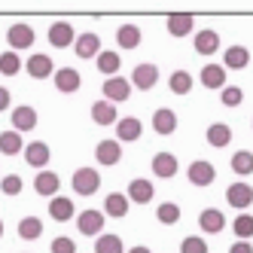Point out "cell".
I'll use <instances>...</instances> for the list:
<instances>
[{
  "mask_svg": "<svg viewBox=\"0 0 253 253\" xmlns=\"http://www.w3.org/2000/svg\"><path fill=\"white\" fill-rule=\"evenodd\" d=\"M104 223H107V216L95 208H88L77 216V229L85 235V238H98V235H104Z\"/></svg>",
  "mask_w": 253,
  "mask_h": 253,
  "instance_id": "1",
  "label": "cell"
},
{
  "mask_svg": "<svg viewBox=\"0 0 253 253\" xmlns=\"http://www.w3.org/2000/svg\"><path fill=\"white\" fill-rule=\"evenodd\" d=\"M52 83H55V88L61 95H74V92H80L83 77H80V70H74V67H58L55 74H52Z\"/></svg>",
  "mask_w": 253,
  "mask_h": 253,
  "instance_id": "2",
  "label": "cell"
},
{
  "mask_svg": "<svg viewBox=\"0 0 253 253\" xmlns=\"http://www.w3.org/2000/svg\"><path fill=\"white\" fill-rule=\"evenodd\" d=\"M6 43H9V52H22V49H31L34 46V28L19 22V25H12L6 31Z\"/></svg>",
  "mask_w": 253,
  "mask_h": 253,
  "instance_id": "3",
  "label": "cell"
},
{
  "mask_svg": "<svg viewBox=\"0 0 253 253\" xmlns=\"http://www.w3.org/2000/svg\"><path fill=\"white\" fill-rule=\"evenodd\" d=\"M101 186V174L95 168H77L74 171V189L77 195H95Z\"/></svg>",
  "mask_w": 253,
  "mask_h": 253,
  "instance_id": "4",
  "label": "cell"
},
{
  "mask_svg": "<svg viewBox=\"0 0 253 253\" xmlns=\"http://www.w3.org/2000/svg\"><path fill=\"white\" fill-rule=\"evenodd\" d=\"M128 98H131V83H128V80H122V77L104 80V101H110V104L116 107V104L128 101Z\"/></svg>",
  "mask_w": 253,
  "mask_h": 253,
  "instance_id": "5",
  "label": "cell"
},
{
  "mask_svg": "<svg viewBox=\"0 0 253 253\" xmlns=\"http://www.w3.org/2000/svg\"><path fill=\"white\" fill-rule=\"evenodd\" d=\"M226 202L232 205V208H238L241 213L253 205V186L250 183H244V180H238V183H232L229 189H226Z\"/></svg>",
  "mask_w": 253,
  "mask_h": 253,
  "instance_id": "6",
  "label": "cell"
},
{
  "mask_svg": "<svg viewBox=\"0 0 253 253\" xmlns=\"http://www.w3.org/2000/svg\"><path fill=\"white\" fill-rule=\"evenodd\" d=\"M159 83V67L156 64H137L131 70V85L140 88V92H150V88H156Z\"/></svg>",
  "mask_w": 253,
  "mask_h": 253,
  "instance_id": "7",
  "label": "cell"
},
{
  "mask_svg": "<svg viewBox=\"0 0 253 253\" xmlns=\"http://www.w3.org/2000/svg\"><path fill=\"white\" fill-rule=\"evenodd\" d=\"M95 159H98V165H104V168L119 165V159H122V143H119V140H101L98 147H95Z\"/></svg>",
  "mask_w": 253,
  "mask_h": 253,
  "instance_id": "8",
  "label": "cell"
},
{
  "mask_svg": "<svg viewBox=\"0 0 253 253\" xmlns=\"http://www.w3.org/2000/svg\"><path fill=\"white\" fill-rule=\"evenodd\" d=\"M49 159H52V150H49V143H43V140H34V143H28V147H25V162H28L31 168L46 171Z\"/></svg>",
  "mask_w": 253,
  "mask_h": 253,
  "instance_id": "9",
  "label": "cell"
},
{
  "mask_svg": "<svg viewBox=\"0 0 253 253\" xmlns=\"http://www.w3.org/2000/svg\"><path fill=\"white\" fill-rule=\"evenodd\" d=\"M37 122H40V116H37V110L34 107H28V104H22V107H15L12 110V131H34L37 128Z\"/></svg>",
  "mask_w": 253,
  "mask_h": 253,
  "instance_id": "10",
  "label": "cell"
},
{
  "mask_svg": "<svg viewBox=\"0 0 253 253\" xmlns=\"http://www.w3.org/2000/svg\"><path fill=\"white\" fill-rule=\"evenodd\" d=\"M49 43L55 46V49H67V46L77 43V31L70 28L67 22H52V28H49Z\"/></svg>",
  "mask_w": 253,
  "mask_h": 253,
  "instance_id": "11",
  "label": "cell"
},
{
  "mask_svg": "<svg viewBox=\"0 0 253 253\" xmlns=\"http://www.w3.org/2000/svg\"><path fill=\"white\" fill-rule=\"evenodd\" d=\"M186 174H189V183H192V186H211L213 177H216V168L211 165V162L198 159V162H192V165H189Z\"/></svg>",
  "mask_w": 253,
  "mask_h": 253,
  "instance_id": "12",
  "label": "cell"
},
{
  "mask_svg": "<svg viewBox=\"0 0 253 253\" xmlns=\"http://www.w3.org/2000/svg\"><path fill=\"white\" fill-rule=\"evenodd\" d=\"M58 189H61V180H58L55 171H40L37 177H34V192H37V195H43V198H55Z\"/></svg>",
  "mask_w": 253,
  "mask_h": 253,
  "instance_id": "13",
  "label": "cell"
},
{
  "mask_svg": "<svg viewBox=\"0 0 253 253\" xmlns=\"http://www.w3.org/2000/svg\"><path fill=\"white\" fill-rule=\"evenodd\" d=\"M205 88H213V92H223L226 88V67L223 64H205L202 74H198Z\"/></svg>",
  "mask_w": 253,
  "mask_h": 253,
  "instance_id": "14",
  "label": "cell"
},
{
  "mask_svg": "<svg viewBox=\"0 0 253 253\" xmlns=\"http://www.w3.org/2000/svg\"><path fill=\"white\" fill-rule=\"evenodd\" d=\"M153 195H156V189H153L150 180L134 177L131 183H128V202H134V205H150V202H153Z\"/></svg>",
  "mask_w": 253,
  "mask_h": 253,
  "instance_id": "15",
  "label": "cell"
},
{
  "mask_svg": "<svg viewBox=\"0 0 253 253\" xmlns=\"http://www.w3.org/2000/svg\"><path fill=\"white\" fill-rule=\"evenodd\" d=\"M153 128H156V134H162V137L174 134V131H177V113L168 110V107H159V110L153 113Z\"/></svg>",
  "mask_w": 253,
  "mask_h": 253,
  "instance_id": "16",
  "label": "cell"
},
{
  "mask_svg": "<svg viewBox=\"0 0 253 253\" xmlns=\"http://www.w3.org/2000/svg\"><path fill=\"white\" fill-rule=\"evenodd\" d=\"M128 208H131V202H128L122 192H110V195L104 198V216L122 220V216H128Z\"/></svg>",
  "mask_w": 253,
  "mask_h": 253,
  "instance_id": "17",
  "label": "cell"
},
{
  "mask_svg": "<svg viewBox=\"0 0 253 253\" xmlns=\"http://www.w3.org/2000/svg\"><path fill=\"white\" fill-rule=\"evenodd\" d=\"M140 131H143V125H140L137 116H125V119L116 122V140H119V143H131V140H137Z\"/></svg>",
  "mask_w": 253,
  "mask_h": 253,
  "instance_id": "18",
  "label": "cell"
},
{
  "mask_svg": "<svg viewBox=\"0 0 253 253\" xmlns=\"http://www.w3.org/2000/svg\"><path fill=\"white\" fill-rule=\"evenodd\" d=\"M250 64V49L247 46H229L223 52V67L226 70H244Z\"/></svg>",
  "mask_w": 253,
  "mask_h": 253,
  "instance_id": "19",
  "label": "cell"
},
{
  "mask_svg": "<svg viewBox=\"0 0 253 253\" xmlns=\"http://www.w3.org/2000/svg\"><path fill=\"white\" fill-rule=\"evenodd\" d=\"M88 116H92V122L101 125V128H104V125H116V122H119L116 107H113L110 101H95V104H92V113H88Z\"/></svg>",
  "mask_w": 253,
  "mask_h": 253,
  "instance_id": "20",
  "label": "cell"
},
{
  "mask_svg": "<svg viewBox=\"0 0 253 253\" xmlns=\"http://www.w3.org/2000/svg\"><path fill=\"white\" fill-rule=\"evenodd\" d=\"M77 55L80 58H98L101 55V40L95 31H85L77 37Z\"/></svg>",
  "mask_w": 253,
  "mask_h": 253,
  "instance_id": "21",
  "label": "cell"
},
{
  "mask_svg": "<svg viewBox=\"0 0 253 253\" xmlns=\"http://www.w3.org/2000/svg\"><path fill=\"white\" fill-rule=\"evenodd\" d=\"M153 174L162 180H171L177 174V156L174 153H156L153 156Z\"/></svg>",
  "mask_w": 253,
  "mask_h": 253,
  "instance_id": "22",
  "label": "cell"
},
{
  "mask_svg": "<svg viewBox=\"0 0 253 253\" xmlns=\"http://www.w3.org/2000/svg\"><path fill=\"white\" fill-rule=\"evenodd\" d=\"M198 226H202V232H208V235H216V232H223L226 216H223V211H216V208H205L202 216H198Z\"/></svg>",
  "mask_w": 253,
  "mask_h": 253,
  "instance_id": "23",
  "label": "cell"
},
{
  "mask_svg": "<svg viewBox=\"0 0 253 253\" xmlns=\"http://www.w3.org/2000/svg\"><path fill=\"white\" fill-rule=\"evenodd\" d=\"M220 49V34L205 28V31H198L195 34V52L198 55H213V52Z\"/></svg>",
  "mask_w": 253,
  "mask_h": 253,
  "instance_id": "24",
  "label": "cell"
},
{
  "mask_svg": "<svg viewBox=\"0 0 253 253\" xmlns=\"http://www.w3.org/2000/svg\"><path fill=\"white\" fill-rule=\"evenodd\" d=\"M49 216L55 223H67V220H74V202L70 198H64V195H55L49 202Z\"/></svg>",
  "mask_w": 253,
  "mask_h": 253,
  "instance_id": "25",
  "label": "cell"
},
{
  "mask_svg": "<svg viewBox=\"0 0 253 253\" xmlns=\"http://www.w3.org/2000/svg\"><path fill=\"white\" fill-rule=\"evenodd\" d=\"M208 143L213 150H223V147H229L232 143V128L226 122H213L211 128H208Z\"/></svg>",
  "mask_w": 253,
  "mask_h": 253,
  "instance_id": "26",
  "label": "cell"
},
{
  "mask_svg": "<svg viewBox=\"0 0 253 253\" xmlns=\"http://www.w3.org/2000/svg\"><path fill=\"white\" fill-rule=\"evenodd\" d=\"M0 153L3 156H19V153H25V140H22V134L19 131H0Z\"/></svg>",
  "mask_w": 253,
  "mask_h": 253,
  "instance_id": "27",
  "label": "cell"
},
{
  "mask_svg": "<svg viewBox=\"0 0 253 253\" xmlns=\"http://www.w3.org/2000/svg\"><path fill=\"white\" fill-rule=\"evenodd\" d=\"M28 74H31L34 80L52 77V58H49V55H28Z\"/></svg>",
  "mask_w": 253,
  "mask_h": 253,
  "instance_id": "28",
  "label": "cell"
},
{
  "mask_svg": "<svg viewBox=\"0 0 253 253\" xmlns=\"http://www.w3.org/2000/svg\"><path fill=\"white\" fill-rule=\"evenodd\" d=\"M40 235H43L40 216H22V220H19V238L22 241H37Z\"/></svg>",
  "mask_w": 253,
  "mask_h": 253,
  "instance_id": "29",
  "label": "cell"
},
{
  "mask_svg": "<svg viewBox=\"0 0 253 253\" xmlns=\"http://www.w3.org/2000/svg\"><path fill=\"white\" fill-rule=\"evenodd\" d=\"M95 61H98V74H107V77H116V70L122 64V58L116 55L113 49H101V55Z\"/></svg>",
  "mask_w": 253,
  "mask_h": 253,
  "instance_id": "30",
  "label": "cell"
},
{
  "mask_svg": "<svg viewBox=\"0 0 253 253\" xmlns=\"http://www.w3.org/2000/svg\"><path fill=\"white\" fill-rule=\"evenodd\" d=\"M95 253H125L122 238H119V235H110V232L98 235V238H95Z\"/></svg>",
  "mask_w": 253,
  "mask_h": 253,
  "instance_id": "31",
  "label": "cell"
},
{
  "mask_svg": "<svg viewBox=\"0 0 253 253\" xmlns=\"http://www.w3.org/2000/svg\"><path fill=\"white\" fill-rule=\"evenodd\" d=\"M195 28V19H192V15H171V19H168V34H171V37H186V34Z\"/></svg>",
  "mask_w": 253,
  "mask_h": 253,
  "instance_id": "32",
  "label": "cell"
},
{
  "mask_svg": "<svg viewBox=\"0 0 253 253\" xmlns=\"http://www.w3.org/2000/svg\"><path fill=\"white\" fill-rule=\"evenodd\" d=\"M116 43L122 49H137L140 46V31H137V25H122L116 31Z\"/></svg>",
  "mask_w": 253,
  "mask_h": 253,
  "instance_id": "33",
  "label": "cell"
},
{
  "mask_svg": "<svg viewBox=\"0 0 253 253\" xmlns=\"http://www.w3.org/2000/svg\"><path fill=\"white\" fill-rule=\"evenodd\" d=\"M168 88L174 95H189L192 92V77H189V70H174L171 80H168Z\"/></svg>",
  "mask_w": 253,
  "mask_h": 253,
  "instance_id": "34",
  "label": "cell"
},
{
  "mask_svg": "<svg viewBox=\"0 0 253 253\" xmlns=\"http://www.w3.org/2000/svg\"><path fill=\"white\" fill-rule=\"evenodd\" d=\"M232 171L238 177H250L253 174V153L250 150H238L232 156Z\"/></svg>",
  "mask_w": 253,
  "mask_h": 253,
  "instance_id": "35",
  "label": "cell"
},
{
  "mask_svg": "<svg viewBox=\"0 0 253 253\" xmlns=\"http://www.w3.org/2000/svg\"><path fill=\"white\" fill-rule=\"evenodd\" d=\"M235 235H238V241H250L253 238V216L250 213H238L235 216V223H232Z\"/></svg>",
  "mask_w": 253,
  "mask_h": 253,
  "instance_id": "36",
  "label": "cell"
},
{
  "mask_svg": "<svg viewBox=\"0 0 253 253\" xmlns=\"http://www.w3.org/2000/svg\"><path fill=\"white\" fill-rule=\"evenodd\" d=\"M156 220L165 223V226H174V223L180 220V208H177L174 202H162V205L156 208Z\"/></svg>",
  "mask_w": 253,
  "mask_h": 253,
  "instance_id": "37",
  "label": "cell"
},
{
  "mask_svg": "<svg viewBox=\"0 0 253 253\" xmlns=\"http://www.w3.org/2000/svg\"><path fill=\"white\" fill-rule=\"evenodd\" d=\"M19 70H22L19 52H3V55H0V74H3V77H15Z\"/></svg>",
  "mask_w": 253,
  "mask_h": 253,
  "instance_id": "38",
  "label": "cell"
},
{
  "mask_svg": "<svg viewBox=\"0 0 253 253\" xmlns=\"http://www.w3.org/2000/svg\"><path fill=\"white\" fill-rule=\"evenodd\" d=\"M25 189V180L19 174H6V177H0V192L3 195H19Z\"/></svg>",
  "mask_w": 253,
  "mask_h": 253,
  "instance_id": "39",
  "label": "cell"
},
{
  "mask_svg": "<svg viewBox=\"0 0 253 253\" xmlns=\"http://www.w3.org/2000/svg\"><path fill=\"white\" fill-rule=\"evenodd\" d=\"M241 101H244V92H241L238 85H226L223 92H220V104L223 107H238Z\"/></svg>",
  "mask_w": 253,
  "mask_h": 253,
  "instance_id": "40",
  "label": "cell"
},
{
  "mask_svg": "<svg viewBox=\"0 0 253 253\" xmlns=\"http://www.w3.org/2000/svg\"><path fill=\"white\" fill-rule=\"evenodd\" d=\"M180 253H208V241L198 238V235H189V238L180 241Z\"/></svg>",
  "mask_w": 253,
  "mask_h": 253,
  "instance_id": "41",
  "label": "cell"
},
{
  "mask_svg": "<svg viewBox=\"0 0 253 253\" xmlns=\"http://www.w3.org/2000/svg\"><path fill=\"white\" fill-rule=\"evenodd\" d=\"M49 253H77V244L67 238V235H61V238H52L49 244Z\"/></svg>",
  "mask_w": 253,
  "mask_h": 253,
  "instance_id": "42",
  "label": "cell"
},
{
  "mask_svg": "<svg viewBox=\"0 0 253 253\" xmlns=\"http://www.w3.org/2000/svg\"><path fill=\"white\" fill-rule=\"evenodd\" d=\"M229 253H253V244H250V241H235V244L229 247Z\"/></svg>",
  "mask_w": 253,
  "mask_h": 253,
  "instance_id": "43",
  "label": "cell"
},
{
  "mask_svg": "<svg viewBox=\"0 0 253 253\" xmlns=\"http://www.w3.org/2000/svg\"><path fill=\"white\" fill-rule=\"evenodd\" d=\"M9 101H12V98H9V88H3V85H0V113H3L6 107H9Z\"/></svg>",
  "mask_w": 253,
  "mask_h": 253,
  "instance_id": "44",
  "label": "cell"
},
{
  "mask_svg": "<svg viewBox=\"0 0 253 253\" xmlns=\"http://www.w3.org/2000/svg\"><path fill=\"white\" fill-rule=\"evenodd\" d=\"M125 253H153V250L143 247V244H137V247H131V250H125Z\"/></svg>",
  "mask_w": 253,
  "mask_h": 253,
  "instance_id": "45",
  "label": "cell"
},
{
  "mask_svg": "<svg viewBox=\"0 0 253 253\" xmlns=\"http://www.w3.org/2000/svg\"><path fill=\"white\" fill-rule=\"evenodd\" d=\"M0 238H3V223H0Z\"/></svg>",
  "mask_w": 253,
  "mask_h": 253,
  "instance_id": "46",
  "label": "cell"
}]
</instances>
